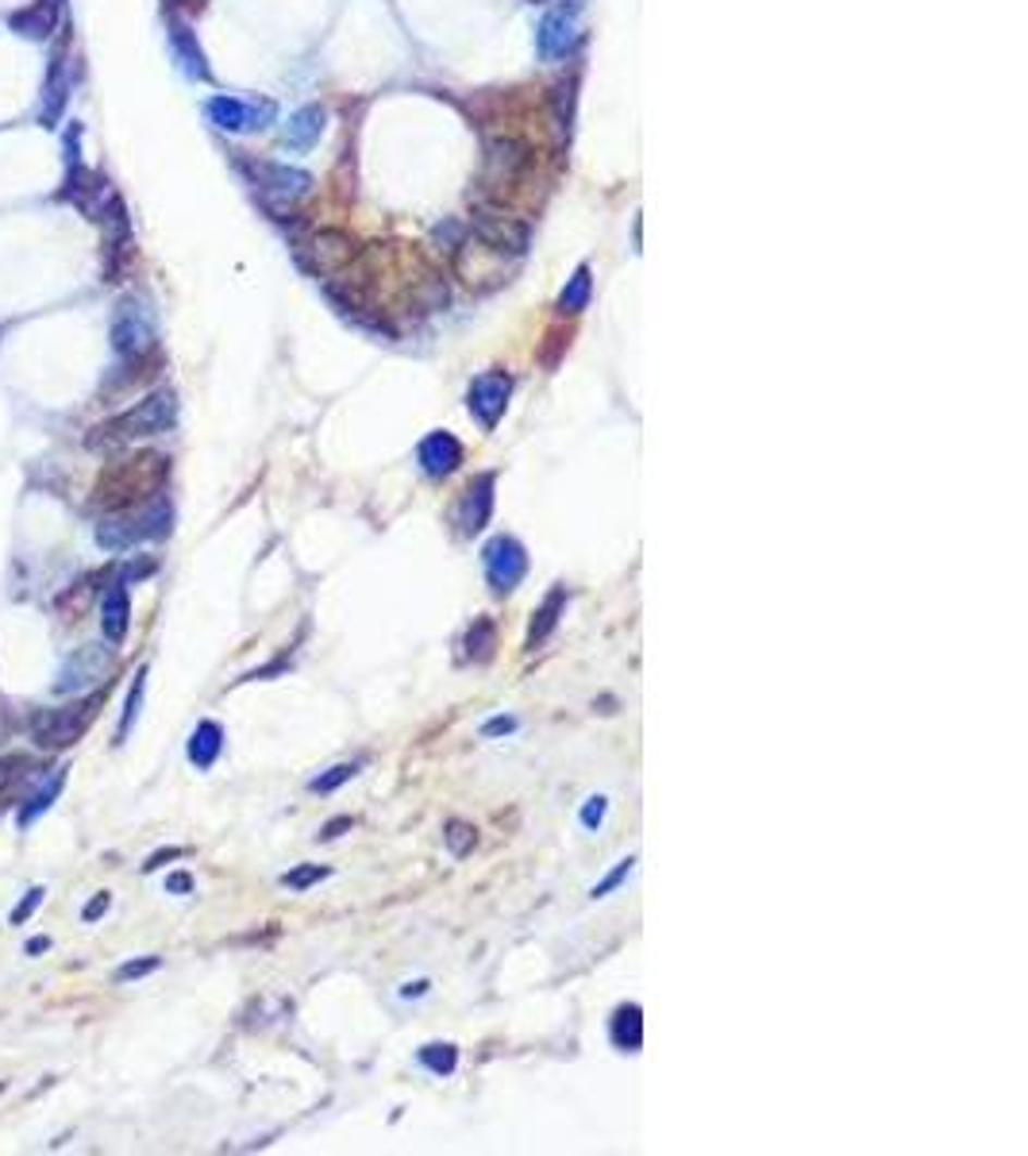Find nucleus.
I'll return each instance as SVG.
<instances>
[{"label": "nucleus", "mask_w": 1028, "mask_h": 1156, "mask_svg": "<svg viewBox=\"0 0 1028 1156\" xmlns=\"http://www.w3.org/2000/svg\"><path fill=\"white\" fill-rule=\"evenodd\" d=\"M531 162V150L528 143L521 139H493L490 150H486V178L481 182L490 190H505V185H516L524 178Z\"/></svg>", "instance_id": "11"}, {"label": "nucleus", "mask_w": 1028, "mask_h": 1156, "mask_svg": "<svg viewBox=\"0 0 1028 1156\" xmlns=\"http://www.w3.org/2000/svg\"><path fill=\"white\" fill-rule=\"evenodd\" d=\"M47 949H50V940H47V937L27 940V957H39V952H47Z\"/></svg>", "instance_id": "42"}, {"label": "nucleus", "mask_w": 1028, "mask_h": 1156, "mask_svg": "<svg viewBox=\"0 0 1028 1156\" xmlns=\"http://www.w3.org/2000/svg\"><path fill=\"white\" fill-rule=\"evenodd\" d=\"M208 120H212V127H220V132H258V127H266L270 120H274V105L270 100H247V97H228V93H220V97H212L205 105Z\"/></svg>", "instance_id": "7"}, {"label": "nucleus", "mask_w": 1028, "mask_h": 1156, "mask_svg": "<svg viewBox=\"0 0 1028 1156\" xmlns=\"http://www.w3.org/2000/svg\"><path fill=\"white\" fill-rule=\"evenodd\" d=\"M108 906H112V895H108V890H100V895H97V899H93V902H85V910H82V922H100V917H105L108 914Z\"/></svg>", "instance_id": "37"}, {"label": "nucleus", "mask_w": 1028, "mask_h": 1156, "mask_svg": "<svg viewBox=\"0 0 1028 1156\" xmlns=\"http://www.w3.org/2000/svg\"><path fill=\"white\" fill-rule=\"evenodd\" d=\"M582 39V9H578V0H571V4H559V9H551L548 16H543V24H539L536 32V47L539 54L548 62H559L566 59L574 50V42Z\"/></svg>", "instance_id": "8"}, {"label": "nucleus", "mask_w": 1028, "mask_h": 1156, "mask_svg": "<svg viewBox=\"0 0 1028 1156\" xmlns=\"http://www.w3.org/2000/svg\"><path fill=\"white\" fill-rule=\"evenodd\" d=\"M474 840H478L474 837V825H466V822H448V829H443V844H448V852L458 860L474 849Z\"/></svg>", "instance_id": "30"}, {"label": "nucleus", "mask_w": 1028, "mask_h": 1156, "mask_svg": "<svg viewBox=\"0 0 1028 1156\" xmlns=\"http://www.w3.org/2000/svg\"><path fill=\"white\" fill-rule=\"evenodd\" d=\"M62 12H66V0H32V4L12 12L9 27L27 42H47L59 35Z\"/></svg>", "instance_id": "12"}, {"label": "nucleus", "mask_w": 1028, "mask_h": 1156, "mask_svg": "<svg viewBox=\"0 0 1028 1156\" xmlns=\"http://www.w3.org/2000/svg\"><path fill=\"white\" fill-rule=\"evenodd\" d=\"M178 856H182V849H162V852H155V856H150L147 864H143V872H155V867H162L167 860H178Z\"/></svg>", "instance_id": "40"}, {"label": "nucleus", "mask_w": 1028, "mask_h": 1156, "mask_svg": "<svg viewBox=\"0 0 1028 1156\" xmlns=\"http://www.w3.org/2000/svg\"><path fill=\"white\" fill-rule=\"evenodd\" d=\"M589 293H593V270L589 267H578L574 270V278H566L563 293H559V313L563 317H578L582 308H589Z\"/></svg>", "instance_id": "23"}, {"label": "nucleus", "mask_w": 1028, "mask_h": 1156, "mask_svg": "<svg viewBox=\"0 0 1028 1156\" xmlns=\"http://www.w3.org/2000/svg\"><path fill=\"white\" fill-rule=\"evenodd\" d=\"M240 170L247 174L250 190L258 193L274 217H282L285 208H293L308 190H313V178L305 170H293L285 162H266V159H243L240 155Z\"/></svg>", "instance_id": "2"}, {"label": "nucleus", "mask_w": 1028, "mask_h": 1156, "mask_svg": "<svg viewBox=\"0 0 1028 1156\" xmlns=\"http://www.w3.org/2000/svg\"><path fill=\"white\" fill-rule=\"evenodd\" d=\"M632 867H636V856L621 860V864H616L613 872L605 875V879H601V883H593V890H589V899H605V895H613V890L621 887V883L632 875Z\"/></svg>", "instance_id": "32"}, {"label": "nucleus", "mask_w": 1028, "mask_h": 1156, "mask_svg": "<svg viewBox=\"0 0 1028 1156\" xmlns=\"http://www.w3.org/2000/svg\"><path fill=\"white\" fill-rule=\"evenodd\" d=\"M320 132H323V112L313 105V109H301L297 117L285 124L282 143H285V147H293V150H305V147H313V143L320 139Z\"/></svg>", "instance_id": "22"}, {"label": "nucleus", "mask_w": 1028, "mask_h": 1156, "mask_svg": "<svg viewBox=\"0 0 1028 1156\" xmlns=\"http://www.w3.org/2000/svg\"><path fill=\"white\" fill-rule=\"evenodd\" d=\"M351 825H355V822H351V817H335V822H328V825H323V829H320V840H335L343 829H351Z\"/></svg>", "instance_id": "39"}, {"label": "nucleus", "mask_w": 1028, "mask_h": 1156, "mask_svg": "<svg viewBox=\"0 0 1028 1156\" xmlns=\"http://www.w3.org/2000/svg\"><path fill=\"white\" fill-rule=\"evenodd\" d=\"M416 1057H420V1064L428 1068L431 1075H440V1080L458 1068V1048L448 1045V1041H431V1045H424Z\"/></svg>", "instance_id": "25"}, {"label": "nucleus", "mask_w": 1028, "mask_h": 1156, "mask_svg": "<svg viewBox=\"0 0 1028 1156\" xmlns=\"http://www.w3.org/2000/svg\"><path fill=\"white\" fill-rule=\"evenodd\" d=\"M516 725H521V721H516L513 714L490 717V721L481 725V737H490V741H493V737H509V732H516Z\"/></svg>", "instance_id": "36"}, {"label": "nucleus", "mask_w": 1028, "mask_h": 1156, "mask_svg": "<svg viewBox=\"0 0 1028 1156\" xmlns=\"http://www.w3.org/2000/svg\"><path fill=\"white\" fill-rule=\"evenodd\" d=\"M167 890H170V895H189V890H193V875H189V872H174V875L167 879Z\"/></svg>", "instance_id": "38"}, {"label": "nucleus", "mask_w": 1028, "mask_h": 1156, "mask_svg": "<svg viewBox=\"0 0 1028 1156\" xmlns=\"http://www.w3.org/2000/svg\"><path fill=\"white\" fill-rule=\"evenodd\" d=\"M605 814H609V799H605V794H589V799L586 802H582V829H589V832H598L601 829V825H605Z\"/></svg>", "instance_id": "31"}, {"label": "nucleus", "mask_w": 1028, "mask_h": 1156, "mask_svg": "<svg viewBox=\"0 0 1028 1156\" xmlns=\"http://www.w3.org/2000/svg\"><path fill=\"white\" fill-rule=\"evenodd\" d=\"M509 393H513V378H509L505 370H486V375H478L470 382L466 405H470V413L478 416V425L486 428V433L498 428L501 413H505V405H509Z\"/></svg>", "instance_id": "9"}, {"label": "nucleus", "mask_w": 1028, "mask_h": 1156, "mask_svg": "<svg viewBox=\"0 0 1028 1156\" xmlns=\"http://www.w3.org/2000/svg\"><path fill=\"white\" fill-rule=\"evenodd\" d=\"M416 459H420L424 475L428 478H448L458 471L463 463V443L455 440L451 433H428L416 448Z\"/></svg>", "instance_id": "15"}, {"label": "nucleus", "mask_w": 1028, "mask_h": 1156, "mask_svg": "<svg viewBox=\"0 0 1028 1156\" xmlns=\"http://www.w3.org/2000/svg\"><path fill=\"white\" fill-rule=\"evenodd\" d=\"M127 613H132V601H127V586L112 583V591L105 594V606H100V629H105V641H124L127 633Z\"/></svg>", "instance_id": "20"}, {"label": "nucleus", "mask_w": 1028, "mask_h": 1156, "mask_svg": "<svg viewBox=\"0 0 1028 1156\" xmlns=\"http://www.w3.org/2000/svg\"><path fill=\"white\" fill-rule=\"evenodd\" d=\"M170 39H174V50H178V59H182V66L189 70L193 77H208L205 54H200V47H197V42H193L189 27L174 24V27H170Z\"/></svg>", "instance_id": "26"}, {"label": "nucleus", "mask_w": 1028, "mask_h": 1156, "mask_svg": "<svg viewBox=\"0 0 1028 1156\" xmlns=\"http://www.w3.org/2000/svg\"><path fill=\"white\" fill-rule=\"evenodd\" d=\"M313 270L316 275H332V270L347 267L351 255H355V247H351V240L343 232H316L313 235Z\"/></svg>", "instance_id": "16"}, {"label": "nucleus", "mask_w": 1028, "mask_h": 1156, "mask_svg": "<svg viewBox=\"0 0 1028 1156\" xmlns=\"http://www.w3.org/2000/svg\"><path fill=\"white\" fill-rule=\"evenodd\" d=\"M493 516V475H478L455 506V524L463 536H478Z\"/></svg>", "instance_id": "14"}, {"label": "nucleus", "mask_w": 1028, "mask_h": 1156, "mask_svg": "<svg viewBox=\"0 0 1028 1156\" xmlns=\"http://www.w3.org/2000/svg\"><path fill=\"white\" fill-rule=\"evenodd\" d=\"M143 691H147V667H139V671H135V682H132V694H127V706H124V717H120V729H117V741H124L127 732H132L135 717H139V706H143Z\"/></svg>", "instance_id": "29"}, {"label": "nucleus", "mask_w": 1028, "mask_h": 1156, "mask_svg": "<svg viewBox=\"0 0 1028 1156\" xmlns=\"http://www.w3.org/2000/svg\"><path fill=\"white\" fill-rule=\"evenodd\" d=\"M609 1037H613V1045L621 1052H639L644 1048V1010L636 1002L616 1010L613 1022H609Z\"/></svg>", "instance_id": "19"}, {"label": "nucleus", "mask_w": 1028, "mask_h": 1156, "mask_svg": "<svg viewBox=\"0 0 1028 1156\" xmlns=\"http://www.w3.org/2000/svg\"><path fill=\"white\" fill-rule=\"evenodd\" d=\"M112 348L124 358L155 355V317H150L147 301L139 297L120 301L117 320H112Z\"/></svg>", "instance_id": "5"}, {"label": "nucleus", "mask_w": 1028, "mask_h": 1156, "mask_svg": "<svg viewBox=\"0 0 1028 1156\" xmlns=\"http://www.w3.org/2000/svg\"><path fill=\"white\" fill-rule=\"evenodd\" d=\"M178 425V398L174 390H155L132 405L127 413L112 416L108 425H100L89 436V443H127V440H147V436H162Z\"/></svg>", "instance_id": "1"}, {"label": "nucleus", "mask_w": 1028, "mask_h": 1156, "mask_svg": "<svg viewBox=\"0 0 1028 1156\" xmlns=\"http://www.w3.org/2000/svg\"><path fill=\"white\" fill-rule=\"evenodd\" d=\"M42 895H47V890H42V887H32V890H27V895H24V902H20V906L12 910V925H24L27 917H32L35 910H39Z\"/></svg>", "instance_id": "35"}, {"label": "nucleus", "mask_w": 1028, "mask_h": 1156, "mask_svg": "<svg viewBox=\"0 0 1028 1156\" xmlns=\"http://www.w3.org/2000/svg\"><path fill=\"white\" fill-rule=\"evenodd\" d=\"M481 567H486V583L493 594H513L528 574V551L516 536H493L481 548Z\"/></svg>", "instance_id": "6"}, {"label": "nucleus", "mask_w": 1028, "mask_h": 1156, "mask_svg": "<svg viewBox=\"0 0 1028 1156\" xmlns=\"http://www.w3.org/2000/svg\"><path fill=\"white\" fill-rule=\"evenodd\" d=\"M563 606H566V586H555V591L548 594V601L539 606L536 621H531V629H528V644H524V648L536 652L539 644H543L551 633H555V624H559V613H563Z\"/></svg>", "instance_id": "21"}, {"label": "nucleus", "mask_w": 1028, "mask_h": 1156, "mask_svg": "<svg viewBox=\"0 0 1028 1156\" xmlns=\"http://www.w3.org/2000/svg\"><path fill=\"white\" fill-rule=\"evenodd\" d=\"M158 968H162V960H158V957H143V960H132V964L120 968L117 979H120V983H132V979H143V975L158 972Z\"/></svg>", "instance_id": "34"}, {"label": "nucleus", "mask_w": 1028, "mask_h": 1156, "mask_svg": "<svg viewBox=\"0 0 1028 1156\" xmlns=\"http://www.w3.org/2000/svg\"><path fill=\"white\" fill-rule=\"evenodd\" d=\"M220 752H224V729L216 721H200L189 737V764L197 771H208L220 759Z\"/></svg>", "instance_id": "18"}, {"label": "nucleus", "mask_w": 1028, "mask_h": 1156, "mask_svg": "<svg viewBox=\"0 0 1028 1156\" xmlns=\"http://www.w3.org/2000/svg\"><path fill=\"white\" fill-rule=\"evenodd\" d=\"M170 521H174L170 501L155 498L143 513H135V516H108V521H100L97 540H100V548H108V551H127L139 540H162V536L170 533Z\"/></svg>", "instance_id": "3"}, {"label": "nucleus", "mask_w": 1028, "mask_h": 1156, "mask_svg": "<svg viewBox=\"0 0 1028 1156\" xmlns=\"http://www.w3.org/2000/svg\"><path fill=\"white\" fill-rule=\"evenodd\" d=\"M355 775H358V764H335V767H328V771L316 775V779L308 782V791H313V794H332V791H340L343 782L355 779Z\"/></svg>", "instance_id": "28"}, {"label": "nucleus", "mask_w": 1028, "mask_h": 1156, "mask_svg": "<svg viewBox=\"0 0 1028 1156\" xmlns=\"http://www.w3.org/2000/svg\"><path fill=\"white\" fill-rule=\"evenodd\" d=\"M108 667H112V648H105V644H85V648H77L74 656L62 664L54 691L59 694L85 691V686H93L97 679H105Z\"/></svg>", "instance_id": "10"}, {"label": "nucleus", "mask_w": 1028, "mask_h": 1156, "mask_svg": "<svg viewBox=\"0 0 1028 1156\" xmlns=\"http://www.w3.org/2000/svg\"><path fill=\"white\" fill-rule=\"evenodd\" d=\"M62 787H66V767H62V771H50L47 779L39 782V791L27 794L24 806H20V814H16V825H20V829H27L32 822H39V817L47 814L50 806H54V799L62 794Z\"/></svg>", "instance_id": "17"}, {"label": "nucleus", "mask_w": 1028, "mask_h": 1156, "mask_svg": "<svg viewBox=\"0 0 1028 1156\" xmlns=\"http://www.w3.org/2000/svg\"><path fill=\"white\" fill-rule=\"evenodd\" d=\"M89 717H97V702L93 698L74 702V706H62V709H42V714H35V721H32V737H35V744L47 752L70 749V744L82 741Z\"/></svg>", "instance_id": "4"}, {"label": "nucleus", "mask_w": 1028, "mask_h": 1156, "mask_svg": "<svg viewBox=\"0 0 1028 1156\" xmlns=\"http://www.w3.org/2000/svg\"><path fill=\"white\" fill-rule=\"evenodd\" d=\"M77 74H74V62L66 59V54H54L50 59V70H47V82H42V105H39V120L47 127H54L62 120V112H66L70 105V89H74Z\"/></svg>", "instance_id": "13"}, {"label": "nucleus", "mask_w": 1028, "mask_h": 1156, "mask_svg": "<svg viewBox=\"0 0 1028 1156\" xmlns=\"http://www.w3.org/2000/svg\"><path fill=\"white\" fill-rule=\"evenodd\" d=\"M493 648H498V629H493V621L490 617H474L470 633H466V659L486 664V659H493Z\"/></svg>", "instance_id": "24"}, {"label": "nucleus", "mask_w": 1028, "mask_h": 1156, "mask_svg": "<svg viewBox=\"0 0 1028 1156\" xmlns=\"http://www.w3.org/2000/svg\"><path fill=\"white\" fill-rule=\"evenodd\" d=\"M424 990H428V979H416V983H405L401 987V998H420Z\"/></svg>", "instance_id": "41"}, {"label": "nucleus", "mask_w": 1028, "mask_h": 1156, "mask_svg": "<svg viewBox=\"0 0 1028 1156\" xmlns=\"http://www.w3.org/2000/svg\"><path fill=\"white\" fill-rule=\"evenodd\" d=\"M32 759L27 756H4L0 759V799H12L16 794V787H24L27 779H32Z\"/></svg>", "instance_id": "27"}, {"label": "nucleus", "mask_w": 1028, "mask_h": 1156, "mask_svg": "<svg viewBox=\"0 0 1028 1156\" xmlns=\"http://www.w3.org/2000/svg\"><path fill=\"white\" fill-rule=\"evenodd\" d=\"M320 879H328V867H320V864L293 867V872H285V875H282V883H285V887H290V890H308V887H313V883H320Z\"/></svg>", "instance_id": "33"}]
</instances>
